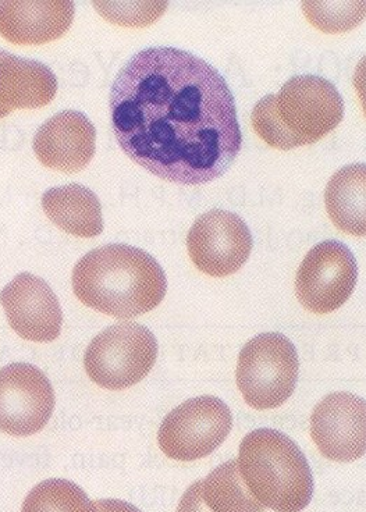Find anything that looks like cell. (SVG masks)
<instances>
[{"instance_id":"1","label":"cell","mask_w":366,"mask_h":512,"mask_svg":"<svg viewBox=\"0 0 366 512\" xmlns=\"http://www.w3.org/2000/svg\"><path fill=\"white\" fill-rule=\"evenodd\" d=\"M110 117L124 154L184 186L219 179L243 144L225 78L176 48L144 49L124 64L110 91Z\"/></svg>"},{"instance_id":"2","label":"cell","mask_w":366,"mask_h":512,"mask_svg":"<svg viewBox=\"0 0 366 512\" xmlns=\"http://www.w3.org/2000/svg\"><path fill=\"white\" fill-rule=\"evenodd\" d=\"M73 290L84 305L120 319L158 307L167 280L154 256L126 244L103 245L88 252L73 270Z\"/></svg>"},{"instance_id":"3","label":"cell","mask_w":366,"mask_h":512,"mask_svg":"<svg viewBox=\"0 0 366 512\" xmlns=\"http://www.w3.org/2000/svg\"><path fill=\"white\" fill-rule=\"evenodd\" d=\"M237 462L245 486L265 508L301 512L311 503V467L300 447L279 430L248 433L240 444Z\"/></svg>"},{"instance_id":"4","label":"cell","mask_w":366,"mask_h":512,"mask_svg":"<svg viewBox=\"0 0 366 512\" xmlns=\"http://www.w3.org/2000/svg\"><path fill=\"white\" fill-rule=\"evenodd\" d=\"M300 361L296 347L280 333H262L245 344L237 364V386L255 410L286 403L297 386Z\"/></svg>"},{"instance_id":"5","label":"cell","mask_w":366,"mask_h":512,"mask_svg":"<svg viewBox=\"0 0 366 512\" xmlns=\"http://www.w3.org/2000/svg\"><path fill=\"white\" fill-rule=\"evenodd\" d=\"M273 113L290 149L315 144L344 116L343 98L330 81L318 76H297L272 95Z\"/></svg>"},{"instance_id":"6","label":"cell","mask_w":366,"mask_h":512,"mask_svg":"<svg viewBox=\"0 0 366 512\" xmlns=\"http://www.w3.org/2000/svg\"><path fill=\"white\" fill-rule=\"evenodd\" d=\"M158 341L140 323L108 327L91 341L84 366L92 382L108 390H124L140 383L154 368Z\"/></svg>"},{"instance_id":"7","label":"cell","mask_w":366,"mask_h":512,"mask_svg":"<svg viewBox=\"0 0 366 512\" xmlns=\"http://www.w3.org/2000/svg\"><path fill=\"white\" fill-rule=\"evenodd\" d=\"M232 426V411L220 398H191L163 419L159 447L172 460H201L225 442Z\"/></svg>"},{"instance_id":"8","label":"cell","mask_w":366,"mask_h":512,"mask_svg":"<svg viewBox=\"0 0 366 512\" xmlns=\"http://www.w3.org/2000/svg\"><path fill=\"white\" fill-rule=\"evenodd\" d=\"M357 280V261L350 248L340 241H323L308 252L298 269L297 298L312 314H330L346 304Z\"/></svg>"},{"instance_id":"9","label":"cell","mask_w":366,"mask_h":512,"mask_svg":"<svg viewBox=\"0 0 366 512\" xmlns=\"http://www.w3.org/2000/svg\"><path fill=\"white\" fill-rule=\"evenodd\" d=\"M252 234L233 212L213 209L200 216L187 236L191 261L205 275L226 277L243 268L252 251Z\"/></svg>"},{"instance_id":"10","label":"cell","mask_w":366,"mask_h":512,"mask_svg":"<svg viewBox=\"0 0 366 512\" xmlns=\"http://www.w3.org/2000/svg\"><path fill=\"white\" fill-rule=\"evenodd\" d=\"M55 410L52 383L37 366L14 362L0 369V430L7 435H35Z\"/></svg>"},{"instance_id":"11","label":"cell","mask_w":366,"mask_h":512,"mask_svg":"<svg viewBox=\"0 0 366 512\" xmlns=\"http://www.w3.org/2000/svg\"><path fill=\"white\" fill-rule=\"evenodd\" d=\"M311 436L323 457L357 461L366 450V404L350 393H333L316 405Z\"/></svg>"},{"instance_id":"12","label":"cell","mask_w":366,"mask_h":512,"mask_svg":"<svg viewBox=\"0 0 366 512\" xmlns=\"http://www.w3.org/2000/svg\"><path fill=\"white\" fill-rule=\"evenodd\" d=\"M9 325L23 339L51 343L62 332L63 312L51 286L41 277L20 273L0 293Z\"/></svg>"},{"instance_id":"13","label":"cell","mask_w":366,"mask_h":512,"mask_svg":"<svg viewBox=\"0 0 366 512\" xmlns=\"http://www.w3.org/2000/svg\"><path fill=\"white\" fill-rule=\"evenodd\" d=\"M97 131L84 113L65 110L46 120L34 137V152L49 169L77 173L95 155Z\"/></svg>"},{"instance_id":"14","label":"cell","mask_w":366,"mask_h":512,"mask_svg":"<svg viewBox=\"0 0 366 512\" xmlns=\"http://www.w3.org/2000/svg\"><path fill=\"white\" fill-rule=\"evenodd\" d=\"M73 2H0V35L14 45L56 41L73 24Z\"/></svg>"},{"instance_id":"15","label":"cell","mask_w":366,"mask_h":512,"mask_svg":"<svg viewBox=\"0 0 366 512\" xmlns=\"http://www.w3.org/2000/svg\"><path fill=\"white\" fill-rule=\"evenodd\" d=\"M58 92V78L37 60L0 51V108L7 115L14 109L44 108Z\"/></svg>"},{"instance_id":"16","label":"cell","mask_w":366,"mask_h":512,"mask_svg":"<svg viewBox=\"0 0 366 512\" xmlns=\"http://www.w3.org/2000/svg\"><path fill=\"white\" fill-rule=\"evenodd\" d=\"M265 507L245 486L237 460L213 469L188 487L177 512H264Z\"/></svg>"},{"instance_id":"17","label":"cell","mask_w":366,"mask_h":512,"mask_svg":"<svg viewBox=\"0 0 366 512\" xmlns=\"http://www.w3.org/2000/svg\"><path fill=\"white\" fill-rule=\"evenodd\" d=\"M42 209L59 229L71 236L92 238L103 231L101 202L90 188L81 184L45 191Z\"/></svg>"},{"instance_id":"18","label":"cell","mask_w":366,"mask_h":512,"mask_svg":"<svg viewBox=\"0 0 366 512\" xmlns=\"http://www.w3.org/2000/svg\"><path fill=\"white\" fill-rule=\"evenodd\" d=\"M326 211L334 226L351 236L366 234V167L364 163L339 170L325 192Z\"/></svg>"},{"instance_id":"19","label":"cell","mask_w":366,"mask_h":512,"mask_svg":"<svg viewBox=\"0 0 366 512\" xmlns=\"http://www.w3.org/2000/svg\"><path fill=\"white\" fill-rule=\"evenodd\" d=\"M21 512H97V508L76 483L48 479L31 490Z\"/></svg>"},{"instance_id":"20","label":"cell","mask_w":366,"mask_h":512,"mask_svg":"<svg viewBox=\"0 0 366 512\" xmlns=\"http://www.w3.org/2000/svg\"><path fill=\"white\" fill-rule=\"evenodd\" d=\"M305 16L312 26L328 34L346 32L360 26L365 17V2H305Z\"/></svg>"},{"instance_id":"21","label":"cell","mask_w":366,"mask_h":512,"mask_svg":"<svg viewBox=\"0 0 366 512\" xmlns=\"http://www.w3.org/2000/svg\"><path fill=\"white\" fill-rule=\"evenodd\" d=\"M167 2H94L95 9L103 19L116 26L148 27L161 19Z\"/></svg>"},{"instance_id":"22","label":"cell","mask_w":366,"mask_h":512,"mask_svg":"<svg viewBox=\"0 0 366 512\" xmlns=\"http://www.w3.org/2000/svg\"><path fill=\"white\" fill-rule=\"evenodd\" d=\"M97 512H142L133 504L123 500H97L94 501Z\"/></svg>"},{"instance_id":"23","label":"cell","mask_w":366,"mask_h":512,"mask_svg":"<svg viewBox=\"0 0 366 512\" xmlns=\"http://www.w3.org/2000/svg\"><path fill=\"white\" fill-rule=\"evenodd\" d=\"M6 116H9V115H7V113L5 112V110H3L2 108H0V119H3V117H6Z\"/></svg>"}]
</instances>
